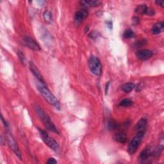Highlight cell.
I'll return each instance as SVG.
<instances>
[{
    "label": "cell",
    "instance_id": "5bb4252c",
    "mask_svg": "<svg viewBox=\"0 0 164 164\" xmlns=\"http://www.w3.org/2000/svg\"><path fill=\"white\" fill-rule=\"evenodd\" d=\"M81 3L85 7H96L101 4V3L99 1H82Z\"/></svg>",
    "mask_w": 164,
    "mask_h": 164
},
{
    "label": "cell",
    "instance_id": "7a4b0ae2",
    "mask_svg": "<svg viewBox=\"0 0 164 164\" xmlns=\"http://www.w3.org/2000/svg\"><path fill=\"white\" fill-rule=\"evenodd\" d=\"M34 110L36 112L38 117L40 118V119L43 121V124H44L45 127H46L48 130H50L52 132L59 134V131L58 130L55 125L53 124V123L51 121L49 115L47 114V113L45 112L43 108H42L39 105H34Z\"/></svg>",
    "mask_w": 164,
    "mask_h": 164
},
{
    "label": "cell",
    "instance_id": "cb8c5ba5",
    "mask_svg": "<svg viewBox=\"0 0 164 164\" xmlns=\"http://www.w3.org/2000/svg\"><path fill=\"white\" fill-rule=\"evenodd\" d=\"M47 163H50V164H55L57 163V161L54 158H50L48 159Z\"/></svg>",
    "mask_w": 164,
    "mask_h": 164
},
{
    "label": "cell",
    "instance_id": "d6986e66",
    "mask_svg": "<svg viewBox=\"0 0 164 164\" xmlns=\"http://www.w3.org/2000/svg\"><path fill=\"white\" fill-rule=\"evenodd\" d=\"M133 102L131 101L130 99H124L123 100H122L119 105L121 106V107H130V106L132 105Z\"/></svg>",
    "mask_w": 164,
    "mask_h": 164
},
{
    "label": "cell",
    "instance_id": "83f0119b",
    "mask_svg": "<svg viewBox=\"0 0 164 164\" xmlns=\"http://www.w3.org/2000/svg\"><path fill=\"white\" fill-rule=\"evenodd\" d=\"M106 23H107V25H108L107 27H108L110 29L112 28V21H107V22H106Z\"/></svg>",
    "mask_w": 164,
    "mask_h": 164
},
{
    "label": "cell",
    "instance_id": "e0dca14e",
    "mask_svg": "<svg viewBox=\"0 0 164 164\" xmlns=\"http://www.w3.org/2000/svg\"><path fill=\"white\" fill-rule=\"evenodd\" d=\"M151 155V151L149 149H146L143 150L142 152L140 153L139 158L142 160H146L149 158V156Z\"/></svg>",
    "mask_w": 164,
    "mask_h": 164
},
{
    "label": "cell",
    "instance_id": "2e32d148",
    "mask_svg": "<svg viewBox=\"0 0 164 164\" xmlns=\"http://www.w3.org/2000/svg\"><path fill=\"white\" fill-rule=\"evenodd\" d=\"M135 88V85L133 83H126L122 86V91L125 93H130Z\"/></svg>",
    "mask_w": 164,
    "mask_h": 164
},
{
    "label": "cell",
    "instance_id": "8fae6325",
    "mask_svg": "<svg viewBox=\"0 0 164 164\" xmlns=\"http://www.w3.org/2000/svg\"><path fill=\"white\" fill-rule=\"evenodd\" d=\"M163 29H164L163 22H158L153 25V27H152L151 29V32L154 35H157L162 33V32L163 31Z\"/></svg>",
    "mask_w": 164,
    "mask_h": 164
},
{
    "label": "cell",
    "instance_id": "ac0fdd59",
    "mask_svg": "<svg viewBox=\"0 0 164 164\" xmlns=\"http://www.w3.org/2000/svg\"><path fill=\"white\" fill-rule=\"evenodd\" d=\"M43 17L44 21L46 22H48V23H50L51 21H52V14H51V13L48 10H46L44 12Z\"/></svg>",
    "mask_w": 164,
    "mask_h": 164
},
{
    "label": "cell",
    "instance_id": "4fadbf2b",
    "mask_svg": "<svg viewBox=\"0 0 164 164\" xmlns=\"http://www.w3.org/2000/svg\"><path fill=\"white\" fill-rule=\"evenodd\" d=\"M147 125V120L146 119L142 118L139 120L137 124L135 126V129L138 131H143V130L145 129Z\"/></svg>",
    "mask_w": 164,
    "mask_h": 164
},
{
    "label": "cell",
    "instance_id": "5b68a950",
    "mask_svg": "<svg viewBox=\"0 0 164 164\" xmlns=\"http://www.w3.org/2000/svg\"><path fill=\"white\" fill-rule=\"evenodd\" d=\"M89 67L91 71L96 76H100L102 72V66L100 60L95 56H91L89 60Z\"/></svg>",
    "mask_w": 164,
    "mask_h": 164
},
{
    "label": "cell",
    "instance_id": "ba28073f",
    "mask_svg": "<svg viewBox=\"0 0 164 164\" xmlns=\"http://www.w3.org/2000/svg\"><path fill=\"white\" fill-rule=\"evenodd\" d=\"M136 56L140 60H147L153 56V52L149 50H141L137 51Z\"/></svg>",
    "mask_w": 164,
    "mask_h": 164
},
{
    "label": "cell",
    "instance_id": "603a6c76",
    "mask_svg": "<svg viewBox=\"0 0 164 164\" xmlns=\"http://www.w3.org/2000/svg\"><path fill=\"white\" fill-rule=\"evenodd\" d=\"M146 14L149 15L150 16H153V15H155V10L151 8H149L148 9H147Z\"/></svg>",
    "mask_w": 164,
    "mask_h": 164
},
{
    "label": "cell",
    "instance_id": "484cf974",
    "mask_svg": "<svg viewBox=\"0 0 164 164\" xmlns=\"http://www.w3.org/2000/svg\"><path fill=\"white\" fill-rule=\"evenodd\" d=\"M156 3L158 5H160L161 7H163L164 5V1H162V0H158V1H156Z\"/></svg>",
    "mask_w": 164,
    "mask_h": 164
},
{
    "label": "cell",
    "instance_id": "3957f363",
    "mask_svg": "<svg viewBox=\"0 0 164 164\" xmlns=\"http://www.w3.org/2000/svg\"><path fill=\"white\" fill-rule=\"evenodd\" d=\"M5 130H6V140H7V142L10 147V149L12 150V151L15 153V155L17 156L19 159L22 160L21 153L20 151V150H19L17 142H16L14 137H13L12 133H10V131H9L8 127H6Z\"/></svg>",
    "mask_w": 164,
    "mask_h": 164
},
{
    "label": "cell",
    "instance_id": "7c38bea8",
    "mask_svg": "<svg viewBox=\"0 0 164 164\" xmlns=\"http://www.w3.org/2000/svg\"><path fill=\"white\" fill-rule=\"evenodd\" d=\"M114 139L118 142L124 144L126 142L127 136L123 132H118L116 133L114 136Z\"/></svg>",
    "mask_w": 164,
    "mask_h": 164
},
{
    "label": "cell",
    "instance_id": "277c9868",
    "mask_svg": "<svg viewBox=\"0 0 164 164\" xmlns=\"http://www.w3.org/2000/svg\"><path fill=\"white\" fill-rule=\"evenodd\" d=\"M38 131H39L42 140L44 141V142L46 144L50 149L53 151H55L59 149V144H58L57 141L53 139L52 137H50V135L47 134L46 131L40 129H38Z\"/></svg>",
    "mask_w": 164,
    "mask_h": 164
},
{
    "label": "cell",
    "instance_id": "4316f807",
    "mask_svg": "<svg viewBox=\"0 0 164 164\" xmlns=\"http://www.w3.org/2000/svg\"><path fill=\"white\" fill-rule=\"evenodd\" d=\"M97 35H98V34H97V33H96V32H92V33L89 35V37L92 38H93V39H94L95 37L96 38L98 37Z\"/></svg>",
    "mask_w": 164,
    "mask_h": 164
},
{
    "label": "cell",
    "instance_id": "d4e9b609",
    "mask_svg": "<svg viewBox=\"0 0 164 164\" xmlns=\"http://www.w3.org/2000/svg\"><path fill=\"white\" fill-rule=\"evenodd\" d=\"M145 40H139V41H138V42H137L136 43V46H139V47H140V46H142V45H144V43H145Z\"/></svg>",
    "mask_w": 164,
    "mask_h": 164
},
{
    "label": "cell",
    "instance_id": "6da1fadb",
    "mask_svg": "<svg viewBox=\"0 0 164 164\" xmlns=\"http://www.w3.org/2000/svg\"><path fill=\"white\" fill-rule=\"evenodd\" d=\"M37 88L38 91H39L40 94L48 103L52 105L57 110H60L61 105L59 101L58 100L57 98L53 94V93L46 87V85L42 84L40 82L37 83Z\"/></svg>",
    "mask_w": 164,
    "mask_h": 164
},
{
    "label": "cell",
    "instance_id": "30bf717a",
    "mask_svg": "<svg viewBox=\"0 0 164 164\" xmlns=\"http://www.w3.org/2000/svg\"><path fill=\"white\" fill-rule=\"evenodd\" d=\"M88 14V11L86 9H82L76 12L75 15V22L77 24L81 23L87 17Z\"/></svg>",
    "mask_w": 164,
    "mask_h": 164
},
{
    "label": "cell",
    "instance_id": "44dd1931",
    "mask_svg": "<svg viewBox=\"0 0 164 164\" xmlns=\"http://www.w3.org/2000/svg\"><path fill=\"white\" fill-rule=\"evenodd\" d=\"M108 128L111 130L117 129V128L119 127L118 123H117L116 122H115L114 121H110V122H108Z\"/></svg>",
    "mask_w": 164,
    "mask_h": 164
},
{
    "label": "cell",
    "instance_id": "f1b7e54d",
    "mask_svg": "<svg viewBox=\"0 0 164 164\" xmlns=\"http://www.w3.org/2000/svg\"><path fill=\"white\" fill-rule=\"evenodd\" d=\"M109 85H110V82H108V83H107V86H106V89H105V92H106V94H107V90L108 89Z\"/></svg>",
    "mask_w": 164,
    "mask_h": 164
},
{
    "label": "cell",
    "instance_id": "52a82bcc",
    "mask_svg": "<svg viewBox=\"0 0 164 164\" xmlns=\"http://www.w3.org/2000/svg\"><path fill=\"white\" fill-rule=\"evenodd\" d=\"M23 42L26 46H27L28 48H30V50L36 51H38L41 50L40 47L39 45H38V44L31 37H28V36L25 37L24 38Z\"/></svg>",
    "mask_w": 164,
    "mask_h": 164
},
{
    "label": "cell",
    "instance_id": "ffe728a7",
    "mask_svg": "<svg viewBox=\"0 0 164 164\" xmlns=\"http://www.w3.org/2000/svg\"><path fill=\"white\" fill-rule=\"evenodd\" d=\"M123 36L126 38H131L135 37V33L132 30H130V29H128V30H125V31L124 32Z\"/></svg>",
    "mask_w": 164,
    "mask_h": 164
},
{
    "label": "cell",
    "instance_id": "8992f818",
    "mask_svg": "<svg viewBox=\"0 0 164 164\" xmlns=\"http://www.w3.org/2000/svg\"><path fill=\"white\" fill-rule=\"evenodd\" d=\"M144 135V131H138L137 134L133 137V139L131 140L128 147V151L130 155H133V154L137 151L138 147L139 146L141 140L143 139Z\"/></svg>",
    "mask_w": 164,
    "mask_h": 164
},
{
    "label": "cell",
    "instance_id": "7402d4cb",
    "mask_svg": "<svg viewBox=\"0 0 164 164\" xmlns=\"http://www.w3.org/2000/svg\"><path fill=\"white\" fill-rule=\"evenodd\" d=\"M17 55L19 57V59H20L21 63L23 64H25L26 60H27V59H26V57H25V55L24 54V53H22L21 51H19L17 52Z\"/></svg>",
    "mask_w": 164,
    "mask_h": 164
},
{
    "label": "cell",
    "instance_id": "9c48e42d",
    "mask_svg": "<svg viewBox=\"0 0 164 164\" xmlns=\"http://www.w3.org/2000/svg\"><path fill=\"white\" fill-rule=\"evenodd\" d=\"M30 69L31 70L32 74H33L35 78L37 79L38 81L40 83H41L42 84L46 85V83H45V81L43 79V76H42V75H40L39 70H38V69H37L36 66H35L32 62H30Z\"/></svg>",
    "mask_w": 164,
    "mask_h": 164
},
{
    "label": "cell",
    "instance_id": "9a60e30c",
    "mask_svg": "<svg viewBox=\"0 0 164 164\" xmlns=\"http://www.w3.org/2000/svg\"><path fill=\"white\" fill-rule=\"evenodd\" d=\"M147 9H148V7L146 6V5H140L137 6V8L135 10V12L137 14L144 15L146 14Z\"/></svg>",
    "mask_w": 164,
    "mask_h": 164
}]
</instances>
